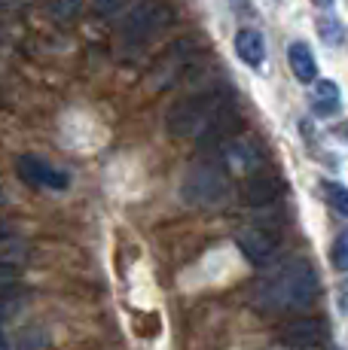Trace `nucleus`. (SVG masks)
<instances>
[{
  "instance_id": "16",
  "label": "nucleus",
  "mask_w": 348,
  "mask_h": 350,
  "mask_svg": "<svg viewBox=\"0 0 348 350\" xmlns=\"http://www.w3.org/2000/svg\"><path fill=\"white\" fill-rule=\"evenodd\" d=\"M16 305H18V301L16 299H10V295H6V299H0V350H3L6 347V335H3V323H6V317H10V314L12 311H16Z\"/></svg>"
},
{
  "instance_id": "10",
  "label": "nucleus",
  "mask_w": 348,
  "mask_h": 350,
  "mask_svg": "<svg viewBox=\"0 0 348 350\" xmlns=\"http://www.w3.org/2000/svg\"><path fill=\"white\" fill-rule=\"evenodd\" d=\"M287 62H290V70L299 83H314V77H318V62H314V52L306 43H290Z\"/></svg>"
},
{
  "instance_id": "3",
  "label": "nucleus",
  "mask_w": 348,
  "mask_h": 350,
  "mask_svg": "<svg viewBox=\"0 0 348 350\" xmlns=\"http://www.w3.org/2000/svg\"><path fill=\"white\" fill-rule=\"evenodd\" d=\"M180 192H184V198L190 201V204L211 207V204H220L223 195L229 192V180H226L223 167L214 159H208V161H199V165L190 167Z\"/></svg>"
},
{
  "instance_id": "23",
  "label": "nucleus",
  "mask_w": 348,
  "mask_h": 350,
  "mask_svg": "<svg viewBox=\"0 0 348 350\" xmlns=\"http://www.w3.org/2000/svg\"><path fill=\"white\" fill-rule=\"evenodd\" d=\"M238 3H242V6H245V0H238Z\"/></svg>"
},
{
  "instance_id": "22",
  "label": "nucleus",
  "mask_w": 348,
  "mask_h": 350,
  "mask_svg": "<svg viewBox=\"0 0 348 350\" xmlns=\"http://www.w3.org/2000/svg\"><path fill=\"white\" fill-rule=\"evenodd\" d=\"M339 134H343V137L348 140V122H343V125H339Z\"/></svg>"
},
{
  "instance_id": "15",
  "label": "nucleus",
  "mask_w": 348,
  "mask_h": 350,
  "mask_svg": "<svg viewBox=\"0 0 348 350\" xmlns=\"http://www.w3.org/2000/svg\"><path fill=\"white\" fill-rule=\"evenodd\" d=\"M321 28V37H324V43H343V28H339V22H327V18H321L318 22Z\"/></svg>"
},
{
  "instance_id": "2",
  "label": "nucleus",
  "mask_w": 348,
  "mask_h": 350,
  "mask_svg": "<svg viewBox=\"0 0 348 350\" xmlns=\"http://www.w3.org/2000/svg\"><path fill=\"white\" fill-rule=\"evenodd\" d=\"M223 100L217 92H199L190 95L169 110V131L174 137H202L208 128L217 122V116L223 113Z\"/></svg>"
},
{
  "instance_id": "24",
  "label": "nucleus",
  "mask_w": 348,
  "mask_h": 350,
  "mask_svg": "<svg viewBox=\"0 0 348 350\" xmlns=\"http://www.w3.org/2000/svg\"><path fill=\"white\" fill-rule=\"evenodd\" d=\"M0 201H3V195H0Z\"/></svg>"
},
{
  "instance_id": "13",
  "label": "nucleus",
  "mask_w": 348,
  "mask_h": 350,
  "mask_svg": "<svg viewBox=\"0 0 348 350\" xmlns=\"http://www.w3.org/2000/svg\"><path fill=\"white\" fill-rule=\"evenodd\" d=\"M330 259L339 271H348V232H343L336 241H333V250H330Z\"/></svg>"
},
{
  "instance_id": "4",
  "label": "nucleus",
  "mask_w": 348,
  "mask_h": 350,
  "mask_svg": "<svg viewBox=\"0 0 348 350\" xmlns=\"http://www.w3.org/2000/svg\"><path fill=\"white\" fill-rule=\"evenodd\" d=\"M16 171L28 186H46V189H68L71 186V177L62 171V167H52L46 159L31 156V152L18 156Z\"/></svg>"
},
{
  "instance_id": "12",
  "label": "nucleus",
  "mask_w": 348,
  "mask_h": 350,
  "mask_svg": "<svg viewBox=\"0 0 348 350\" xmlns=\"http://www.w3.org/2000/svg\"><path fill=\"white\" fill-rule=\"evenodd\" d=\"M324 195L330 201V207H336L343 217H348V189L343 183H324Z\"/></svg>"
},
{
  "instance_id": "17",
  "label": "nucleus",
  "mask_w": 348,
  "mask_h": 350,
  "mask_svg": "<svg viewBox=\"0 0 348 350\" xmlns=\"http://www.w3.org/2000/svg\"><path fill=\"white\" fill-rule=\"evenodd\" d=\"M125 3H129V0H92V10H95L98 16H110V12L123 10Z\"/></svg>"
},
{
  "instance_id": "19",
  "label": "nucleus",
  "mask_w": 348,
  "mask_h": 350,
  "mask_svg": "<svg viewBox=\"0 0 348 350\" xmlns=\"http://www.w3.org/2000/svg\"><path fill=\"white\" fill-rule=\"evenodd\" d=\"M336 305H339V311L348 317V280H343V284L336 286Z\"/></svg>"
},
{
  "instance_id": "18",
  "label": "nucleus",
  "mask_w": 348,
  "mask_h": 350,
  "mask_svg": "<svg viewBox=\"0 0 348 350\" xmlns=\"http://www.w3.org/2000/svg\"><path fill=\"white\" fill-rule=\"evenodd\" d=\"M18 280V268H12V265H6V262H0V293L3 289H10L12 284Z\"/></svg>"
},
{
  "instance_id": "21",
  "label": "nucleus",
  "mask_w": 348,
  "mask_h": 350,
  "mask_svg": "<svg viewBox=\"0 0 348 350\" xmlns=\"http://www.w3.org/2000/svg\"><path fill=\"white\" fill-rule=\"evenodd\" d=\"M312 3L314 6H324V10H327V6H333V0H312Z\"/></svg>"
},
{
  "instance_id": "6",
  "label": "nucleus",
  "mask_w": 348,
  "mask_h": 350,
  "mask_svg": "<svg viewBox=\"0 0 348 350\" xmlns=\"http://www.w3.org/2000/svg\"><path fill=\"white\" fill-rule=\"evenodd\" d=\"M169 22V12H165V6H159L156 0H144V3L138 6L135 12H132L129 18H125L123 31L129 40H147L153 31H159L162 25Z\"/></svg>"
},
{
  "instance_id": "11",
  "label": "nucleus",
  "mask_w": 348,
  "mask_h": 350,
  "mask_svg": "<svg viewBox=\"0 0 348 350\" xmlns=\"http://www.w3.org/2000/svg\"><path fill=\"white\" fill-rule=\"evenodd\" d=\"M339 104H343V98H339V85L333 83V79H318V83L312 85V110L318 113V116L336 113Z\"/></svg>"
},
{
  "instance_id": "14",
  "label": "nucleus",
  "mask_w": 348,
  "mask_h": 350,
  "mask_svg": "<svg viewBox=\"0 0 348 350\" xmlns=\"http://www.w3.org/2000/svg\"><path fill=\"white\" fill-rule=\"evenodd\" d=\"M79 10H83V0H52V12L58 18H73Z\"/></svg>"
},
{
  "instance_id": "20",
  "label": "nucleus",
  "mask_w": 348,
  "mask_h": 350,
  "mask_svg": "<svg viewBox=\"0 0 348 350\" xmlns=\"http://www.w3.org/2000/svg\"><path fill=\"white\" fill-rule=\"evenodd\" d=\"M10 234H12V226L6 223V219H0V241H6Z\"/></svg>"
},
{
  "instance_id": "1",
  "label": "nucleus",
  "mask_w": 348,
  "mask_h": 350,
  "mask_svg": "<svg viewBox=\"0 0 348 350\" xmlns=\"http://www.w3.org/2000/svg\"><path fill=\"white\" fill-rule=\"evenodd\" d=\"M314 295H318V274L306 259H293L272 280H266L260 299L272 311H303L314 301Z\"/></svg>"
},
{
  "instance_id": "9",
  "label": "nucleus",
  "mask_w": 348,
  "mask_h": 350,
  "mask_svg": "<svg viewBox=\"0 0 348 350\" xmlns=\"http://www.w3.org/2000/svg\"><path fill=\"white\" fill-rule=\"evenodd\" d=\"M236 52H238V58H242L247 67H263V62H266L263 33L253 31V28H242L236 33Z\"/></svg>"
},
{
  "instance_id": "7",
  "label": "nucleus",
  "mask_w": 348,
  "mask_h": 350,
  "mask_svg": "<svg viewBox=\"0 0 348 350\" xmlns=\"http://www.w3.org/2000/svg\"><path fill=\"white\" fill-rule=\"evenodd\" d=\"M281 195V180L275 177V174H266V171H257L247 177L245 183V201L253 207H266L272 204Z\"/></svg>"
},
{
  "instance_id": "8",
  "label": "nucleus",
  "mask_w": 348,
  "mask_h": 350,
  "mask_svg": "<svg viewBox=\"0 0 348 350\" xmlns=\"http://www.w3.org/2000/svg\"><path fill=\"white\" fill-rule=\"evenodd\" d=\"M236 241H238V250L251 262H257V265L275 253V238L269 232H263V228H245V232H238Z\"/></svg>"
},
{
  "instance_id": "5",
  "label": "nucleus",
  "mask_w": 348,
  "mask_h": 350,
  "mask_svg": "<svg viewBox=\"0 0 348 350\" xmlns=\"http://www.w3.org/2000/svg\"><path fill=\"white\" fill-rule=\"evenodd\" d=\"M324 335H327L324 323L314 320V317H297V320L284 323V326L278 329V341L284 347H290V350H312V347H318L321 341H324Z\"/></svg>"
}]
</instances>
